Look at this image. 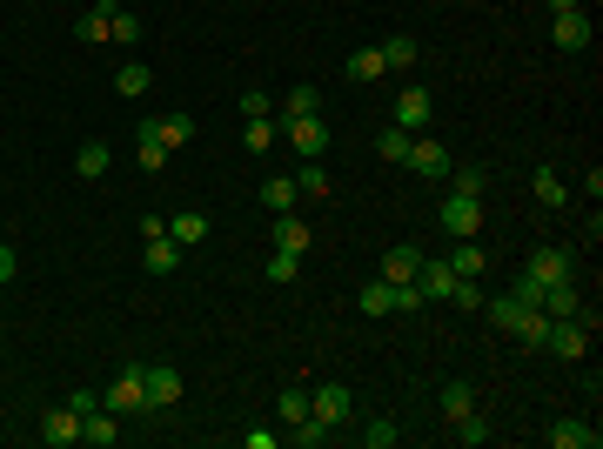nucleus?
I'll return each mask as SVG.
<instances>
[{
  "label": "nucleus",
  "instance_id": "nucleus-1",
  "mask_svg": "<svg viewBox=\"0 0 603 449\" xmlns=\"http://www.w3.org/2000/svg\"><path fill=\"white\" fill-rule=\"evenodd\" d=\"M483 315H490L503 336L530 342V349H543V336H550V315L530 309V302H516V295H496V302H483Z\"/></svg>",
  "mask_w": 603,
  "mask_h": 449
},
{
  "label": "nucleus",
  "instance_id": "nucleus-2",
  "mask_svg": "<svg viewBox=\"0 0 603 449\" xmlns=\"http://www.w3.org/2000/svg\"><path fill=\"white\" fill-rule=\"evenodd\" d=\"M309 416L322 429L356 423V389H342V382H315V389H309Z\"/></svg>",
  "mask_w": 603,
  "mask_h": 449
},
{
  "label": "nucleus",
  "instance_id": "nucleus-3",
  "mask_svg": "<svg viewBox=\"0 0 603 449\" xmlns=\"http://www.w3.org/2000/svg\"><path fill=\"white\" fill-rule=\"evenodd\" d=\"M282 135H289V148L302 161H322V155H329V121H322V114H295V121H282Z\"/></svg>",
  "mask_w": 603,
  "mask_h": 449
},
{
  "label": "nucleus",
  "instance_id": "nucleus-4",
  "mask_svg": "<svg viewBox=\"0 0 603 449\" xmlns=\"http://www.w3.org/2000/svg\"><path fill=\"white\" fill-rule=\"evenodd\" d=\"M101 403L114 409V416H148V389H141V362H128L121 376L108 382V396Z\"/></svg>",
  "mask_w": 603,
  "mask_h": 449
},
{
  "label": "nucleus",
  "instance_id": "nucleus-5",
  "mask_svg": "<svg viewBox=\"0 0 603 449\" xmlns=\"http://www.w3.org/2000/svg\"><path fill=\"white\" fill-rule=\"evenodd\" d=\"M443 228L456 235V242L483 235V195H456V188H449V202H443Z\"/></svg>",
  "mask_w": 603,
  "mask_h": 449
},
{
  "label": "nucleus",
  "instance_id": "nucleus-6",
  "mask_svg": "<svg viewBox=\"0 0 603 449\" xmlns=\"http://www.w3.org/2000/svg\"><path fill=\"white\" fill-rule=\"evenodd\" d=\"M402 168H416V175H429V181H449L456 161H449V148L436 135H416V141H409V155H402Z\"/></svg>",
  "mask_w": 603,
  "mask_h": 449
},
{
  "label": "nucleus",
  "instance_id": "nucleus-7",
  "mask_svg": "<svg viewBox=\"0 0 603 449\" xmlns=\"http://www.w3.org/2000/svg\"><path fill=\"white\" fill-rule=\"evenodd\" d=\"M141 389H148V409H175L188 382H181V369H168V362H161V369L141 362Z\"/></svg>",
  "mask_w": 603,
  "mask_h": 449
},
{
  "label": "nucleus",
  "instance_id": "nucleus-8",
  "mask_svg": "<svg viewBox=\"0 0 603 449\" xmlns=\"http://www.w3.org/2000/svg\"><path fill=\"white\" fill-rule=\"evenodd\" d=\"M41 443H47V449H67V443H81V409H74V403L47 409V416H41Z\"/></svg>",
  "mask_w": 603,
  "mask_h": 449
},
{
  "label": "nucleus",
  "instance_id": "nucleus-9",
  "mask_svg": "<svg viewBox=\"0 0 603 449\" xmlns=\"http://www.w3.org/2000/svg\"><path fill=\"white\" fill-rule=\"evenodd\" d=\"M416 269H423V248H416V242H396L376 262V275H382V282H396V289H402V282H416Z\"/></svg>",
  "mask_w": 603,
  "mask_h": 449
},
{
  "label": "nucleus",
  "instance_id": "nucleus-10",
  "mask_svg": "<svg viewBox=\"0 0 603 449\" xmlns=\"http://www.w3.org/2000/svg\"><path fill=\"white\" fill-rule=\"evenodd\" d=\"M536 309L550 315V322H563V315H577V309H583L577 282H570V275H563V282H543V289H536Z\"/></svg>",
  "mask_w": 603,
  "mask_h": 449
},
{
  "label": "nucleus",
  "instance_id": "nucleus-11",
  "mask_svg": "<svg viewBox=\"0 0 603 449\" xmlns=\"http://www.w3.org/2000/svg\"><path fill=\"white\" fill-rule=\"evenodd\" d=\"M396 128H409V135H423V128H429V88L409 81V88L396 94Z\"/></svg>",
  "mask_w": 603,
  "mask_h": 449
},
{
  "label": "nucleus",
  "instance_id": "nucleus-12",
  "mask_svg": "<svg viewBox=\"0 0 603 449\" xmlns=\"http://www.w3.org/2000/svg\"><path fill=\"white\" fill-rule=\"evenodd\" d=\"M603 429H590L583 416H563V423H550V449H597Z\"/></svg>",
  "mask_w": 603,
  "mask_h": 449
},
{
  "label": "nucleus",
  "instance_id": "nucleus-13",
  "mask_svg": "<svg viewBox=\"0 0 603 449\" xmlns=\"http://www.w3.org/2000/svg\"><path fill=\"white\" fill-rule=\"evenodd\" d=\"M155 128H161V141H168V155H175V148H188V141L201 135V121L188 108H168V114H155Z\"/></svg>",
  "mask_w": 603,
  "mask_h": 449
},
{
  "label": "nucleus",
  "instance_id": "nucleus-14",
  "mask_svg": "<svg viewBox=\"0 0 603 449\" xmlns=\"http://www.w3.org/2000/svg\"><path fill=\"white\" fill-rule=\"evenodd\" d=\"M268 242L275 248H289V255H302V248H309V222H302V215H268Z\"/></svg>",
  "mask_w": 603,
  "mask_h": 449
},
{
  "label": "nucleus",
  "instance_id": "nucleus-15",
  "mask_svg": "<svg viewBox=\"0 0 603 449\" xmlns=\"http://www.w3.org/2000/svg\"><path fill=\"white\" fill-rule=\"evenodd\" d=\"M523 275H530V282H563V275H570V248H557V242L530 248V269Z\"/></svg>",
  "mask_w": 603,
  "mask_h": 449
},
{
  "label": "nucleus",
  "instance_id": "nucleus-16",
  "mask_svg": "<svg viewBox=\"0 0 603 449\" xmlns=\"http://www.w3.org/2000/svg\"><path fill=\"white\" fill-rule=\"evenodd\" d=\"M81 443H94V449H114V443H121V416H114L108 403L94 409V416H81Z\"/></svg>",
  "mask_w": 603,
  "mask_h": 449
},
{
  "label": "nucleus",
  "instance_id": "nucleus-17",
  "mask_svg": "<svg viewBox=\"0 0 603 449\" xmlns=\"http://www.w3.org/2000/svg\"><path fill=\"white\" fill-rule=\"evenodd\" d=\"M342 74H349L356 88H369V81H382V74H389V61H382V47H356V54L342 61Z\"/></svg>",
  "mask_w": 603,
  "mask_h": 449
},
{
  "label": "nucleus",
  "instance_id": "nucleus-18",
  "mask_svg": "<svg viewBox=\"0 0 603 449\" xmlns=\"http://www.w3.org/2000/svg\"><path fill=\"white\" fill-rule=\"evenodd\" d=\"M530 188H536V202L550 208V215H557V208L570 202V188H563V175H557V168H550V161H536V175H530Z\"/></svg>",
  "mask_w": 603,
  "mask_h": 449
},
{
  "label": "nucleus",
  "instance_id": "nucleus-19",
  "mask_svg": "<svg viewBox=\"0 0 603 449\" xmlns=\"http://www.w3.org/2000/svg\"><path fill=\"white\" fill-rule=\"evenodd\" d=\"M148 88H155L148 61H121V68H114V94H121V101H141Z\"/></svg>",
  "mask_w": 603,
  "mask_h": 449
},
{
  "label": "nucleus",
  "instance_id": "nucleus-20",
  "mask_svg": "<svg viewBox=\"0 0 603 449\" xmlns=\"http://www.w3.org/2000/svg\"><path fill=\"white\" fill-rule=\"evenodd\" d=\"M134 161H141L148 175H161V161H168V141H161L155 121H141V135H134Z\"/></svg>",
  "mask_w": 603,
  "mask_h": 449
},
{
  "label": "nucleus",
  "instance_id": "nucleus-21",
  "mask_svg": "<svg viewBox=\"0 0 603 449\" xmlns=\"http://www.w3.org/2000/svg\"><path fill=\"white\" fill-rule=\"evenodd\" d=\"M295 202H302V188H295V175H268V181H262V208H268V215H289Z\"/></svg>",
  "mask_w": 603,
  "mask_h": 449
},
{
  "label": "nucleus",
  "instance_id": "nucleus-22",
  "mask_svg": "<svg viewBox=\"0 0 603 449\" xmlns=\"http://www.w3.org/2000/svg\"><path fill=\"white\" fill-rule=\"evenodd\" d=\"M436 409H443V423H456V416H469L476 409V382H443V396H436Z\"/></svg>",
  "mask_w": 603,
  "mask_h": 449
},
{
  "label": "nucleus",
  "instance_id": "nucleus-23",
  "mask_svg": "<svg viewBox=\"0 0 603 449\" xmlns=\"http://www.w3.org/2000/svg\"><path fill=\"white\" fill-rule=\"evenodd\" d=\"M242 141H248V155H268V148L282 141V121H275V114H248Z\"/></svg>",
  "mask_w": 603,
  "mask_h": 449
},
{
  "label": "nucleus",
  "instance_id": "nucleus-24",
  "mask_svg": "<svg viewBox=\"0 0 603 449\" xmlns=\"http://www.w3.org/2000/svg\"><path fill=\"white\" fill-rule=\"evenodd\" d=\"M557 47L563 54H583V47H590V14H557Z\"/></svg>",
  "mask_w": 603,
  "mask_h": 449
},
{
  "label": "nucleus",
  "instance_id": "nucleus-25",
  "mask_svg": "<svg viewBox=\"0 0 603 449\" xmlns=\"http://www.w3.org/2000/svg\"><path fill=\"white\" fill-rule=\"evenodd\" d=\"M141 269H155V275L181 269V242H175V235H155V242L141 248Z\"/></svg>",
  "mask_w": 603,
  "mask_h": 449
},
{
  "label": "nucleus",
  "instance_id": "nucleus-26",
  "mask_svg": "<svg viewBox=\"0 0 603 449\" xmlns=\"http://www.w3.org/2000/svg\"><path fill=\"white\" fill-rule=\"evenodd\" d=\"M449 269H456V275H469V282H476V275L490 269V262H483V235H469V242H456V255H449Z\"/></svg>",
  "mask_w": 603,
  "mask_h": 449
},
{
  "label": "nucleus",
  "instance_id": "nucleus-27",
  "mask_svg": "<svg viewBox=\"0 0 603 449\" xmlns=\"http://www.w3.org/2000/svg\"><path fill=\"white\" fill-rule=\"evenodd\" d=\"M302 416H309V389H302V382H289V389H282V396H275V423H302Z\"/></svg>",
  "mask_w": 603,
  "mask_h": 449
},
{
  "label": "nucleus",
  "instance_id": "nucleus-28",
  "mask_svg": "<svg viewBox=\"0 0 603 449\" xmlns=\"http://www.w3.org/2000/svg\"><path fill=\"white\" fill-rule=\"evenodd\" d=\"M114 7H121V0H94L88 14H81V41H108V27H114Z\"/></svg>",
  "mask_w": 603,
  "mask_h": 449
},
{
  "label": "nucleus",
  "instance_id": "nucleus-29",
  "mask_svg": "<svg viewBox=\"0 0 603 449\" xmlns=\"http://www.w3.org/2000/svg\"><path fill=\"white\" fill-rule=\"evenodd\" d=\"M416 54H423V47L409 41V34H389V41H382V61H389V74H409V68H416Z\"/></svg>",
  "mask_w": 603,
  "mask_h": 449
},
{
  "label": "nucleus",
  "instance_id": "nucleus-30",
  "mask_svg": "<svg viewBox=\"0 0 603 449\" xmlns=\"http://www.w3.org/2000/svg\"><path fill=\"white\" fill-rule=\"evenodd\" d=\"M74 175H81V181H101V175H108V141H81V155H74Z\"/></svg>",
  "mask_w": 603,
  "mask_h": 449
},
{
  "label": "nucleus",
  "instance_id": "nucleus-31",
  "mask_svg": "<svg viewBox=\"0 0 603 449\" xmlns=\"http://www.w3.org/2000/svg\"><path fill=\"white\" fill-rule=\"evenodd\" d=\"M141 34H148V27H141V14H134V7H114L108 41H114V47H141Z\"/></svg>",
  "mask_w": 603,
  "mask_h": 449
},
{
  "label": "nucleus",
  "instance_id": "nucleus-32",
  "mask_svg": "<svg viewBox=\"0 0 603 449\" xmlns=\"http://www.w3.org/2000/svg\"><path fill=\"white\" fill-rule=\"evenodd\" d=\"M356 302H362V315H396V282H382V275H376Z\"/></svg>",
  "mask_w": 603,
  "mask_h": 449
},
{
  "label": "nucleus",
  "instance_id": "nucleus-33",
  "mask_svg": "<svg viewBox=\"0 0 603 449\" xmlns=\"http://www.w3.org/2000/svg\"><path fill=\"white\" fill-rule=\"evenodd\" d=\"M449 436H456V443H463V449L490 443V423H483V409H469V416H456V423H449Z\"/></svg>",
  "mask_w": 603,
  "mask_h": 449
},
{
  "label": "nucleus",
  "instance_id": "nucleus-34",
  "mask_svg": "<svg viewBox=\"0 0 603 449\" xmlns=\"http://www.w3.org/2000/svg\"><path fill=\"white\" fill-rule=\"evenodd\" d=\"M168 235H175L181 248H195L201 235H208V215H168Z\"/></svg>",
  "mask_w": 603,
  "mask_h": 449
},
{
  "label": "nucleus",
  "instance_id": "nucleus-35",
  "mask_svg": "<svg viewBox=\"0 0 603 449\" xmlns=\"http://www.w3.org/2000/svg\"><path fill=\"white\" fill-rule=\"evenodd\" d=\"M295 275H302V255H289V248H275V255H268V282H275V289H289Z\"/></svg>",
  "mask_w": 603,
  "mask_h": 449
},
{
  "label": "nucleus",
  "instance_id": "nucleus-36",
  "mask_svg": "<svg viewBox=\"0 0 603 449\" xmlns=\"http://www.w3.org/2000/svg\"><path fill=\"white\" fill-rule=\"evenodd\" d=\"M396 443H402V429L389 423V416H376V423L362 429V449H396Z\"/></svg>",
  "mask_w": 603,
  "mask_h": 449
},
{
  "label": "nucleus",
  "instance_id": "nucleus-37",
  "mask_svg": "<svg viewBox=\"0 0 603 449\" xmlns=\"http://www.w3.org/2000/svg\"><path fill=\"white\" fill-rule=\"evenodd\" d=\"M409 141H416L409 128H382V135H376V155L382 161H402V155H409Z\"/></svg>",
  "mask_w": 603,
  "mask_h": 449
},
{
  "label": "nucleus",
  "instance_id": "nucleus-38",
  "mask_svg": "<svg viewBox=\"0 0 603 449\" xmlns=\"http://www.w3.org/2000/svg\"><path fill=\"white\" fill-rule=\"evenodd\" d=\"M295 188H302V195H329V168H322V161H302V168H295Z\"/></svg>",
  "mask_w": 603,
  "mask_h": 449
},
{
  "label": "nucleus",
  "instance_id": "nucleus-39",
  "mask_svg": "<svg viewBox=\"0 0 603 449\" xmlns=\"http://www.w3.org/2000/svg\"><path fill=\"white\" fill-rule=\"evenodd\" d=\"M295 114H322L315 88H289V101H282V121H295Z\"/></svg>",
  "mask_w": 603,
  "mask_h": 449
},
{
  "label": "nucleus",
  "instance_id": "nucleus-40",
  "mask_svg": "<svg viewBox=\"0 0 603 449\" xmlns=\"http://www.w3.org/2000/svg\"><path fill=\"white\" fill-rule=\"evenodd\" d=\"M483 168H449V188H456V195H483Z\"/></svg>",
  "mask_w": 603,
  "mask_h": 449
},
{
  "label": "nucleus",
  "instance_id": "nucleus-41",
  "mask_svg": "<svg viewBox=\"0 0 603 449\" xmlns=\"http://www.w3.org/2000/svg\"><path fill=\"white\" fill-rule=\"evenodd\" d=\"M14 275H21V255H14V248L0 242V289H7V282H14Z\"/></svg>",
  "mask_w": 603,
  "mask_h": 449
},
{
  "label": "nucleus",
  "instance_id": "nucleus-42",
  "mask_svg": "<svg viewBox=\"0 0 603 449\" xmlns=\"http://www.w3.org/2000/svg\"><path fill=\"white\" fill-rule=\"evenodd\" d=\"M248 114H268V94H262V88H248V94H242V121H248Z\"/></svg>",
  "mask_w": 603,
  "mask_h": 449
},
{
  "label": "nucleus",
  "instance_id": "nucleus-43",
  "mask_svg": "<svg viewBox=\"0 0 603 449\" xmlns=\"http://www.w3.org/2000/svg\"><path fill=\"white\" fill-rule=\"evenodd\" d=\"M543 7H550V14H577L583 0H543Z\"/></svg>",
  "mask_w": 603,
  "mask_h": 449
}]
</instances>
